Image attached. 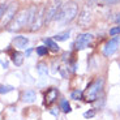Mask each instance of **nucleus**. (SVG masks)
<instances>
[{
  "label": "nucleus",
  "instance_id": "obj_1",
  "mask_svg": "<svg viewBox=\"0 0 120 120\" xmlns=\"http://www.w3.org/2000/svg\"><path fill=\"white\" fill-rule=\"evenodd\" d=\"M35 15H37L35 7H33V8H30V9H25V11L20 12L15 18H13V21L11 22L9 30H11V31H15V30L22 29L24 26H26V25H29V24H33Z\"/></svg>",
  "mask_w": 120,
  "mask_h": 120
},
{
  "label": "nucleus",
  "instance_id": "obj_2",
  "mask_svg": "<svg viewBox=\"0 0 120 120\" xmlns=\"http://www.w3.org/2000/svg\"><path fill=\"white\" fill-rule=\"evenodd\" d=\"M78 12V7L75 3H69L65 4L64 7L60 8V11L57 12V15L55 16V20H56L59 24H68L73 20V18L77 16Z\"/></svg>",
  "mask_w": 120,
  "mask_h": 120
},
{
  "label": "nucleus",
  "instance_id": "obj_3",
  "mask_svg": "<svg viewBox=\"0 0 120 120\" xmlns=\"http://www.w3.org/2000/svg\"><path fill=\"white\" fill-rule=\"evenodd\" d=\"M103 86H105V80L103 78H95L93 82H90L87 85L86 90H85V101L86 102H94L95 99H98L99 94L103 91Z\"/></svg>",
  "mask_w": 120,
  "mask_h": 120
},
{
  "label": "nucleus",
  "instance_id": "obj_4",
  "mask_svg": "<svg viewBox=\"0 0 120 120\" xmlns=\"http://www.w3.org/2000/svg\"><path fill=\"white\" fill-rule=\"evenodd\" d=\"M120 45V37H114L112 39H110L103 47V55L105 56H111L116 52L117 47Z\"/></svg>",
  "mask_w": 120,
  "mask_h": 120
},
{
  "label": "nucleus",
  "instance_id": "obj_5",
  "mask_svg": "<svg viewBox=\"0 0 120 120\" xmlns=\"http://www.w3.org/2000/svg\"><path fill=\"white\" fill-rule=\"evenodd\" d=\"M93 34L90 33H84V34H80L76 39V43H75V48L76 50H84L89 46V43L93 41Z\"/></svg>",
  "mask_w": 120,
  "mask_h": 120
},
{
  "label": "nucleus",
  "instance_id": "obj_6",
  "mask_svg": "<svg viewBox=\"0 0 120 120\" xmlns=\"http://www.w3.org/2000/svg\"><path fill=\"white\" fill-rule=\"evenodd\" d=\"M57 97H59V91H57L56 87H50L45 93V97H43V105L46 107H50L52 106L55 102H56Z\"/></svg>",
  "mask_w": 120,
  "mask_h": 120
},
{
  "label": "nucleus",
  "instance_id": "obj_7",
  "mask_svg": "<svg viewBox=\"0 0 120 120\" xmlns=\"http://www.w3.org/2000/svg\"><path fill=\"white\" fill-rule=\"evenodd\" d=\"M60 8H61L60 0H55L54 4L50 5L47 8V11H46V13H45V22H50L52 18H55V16L57 15V12L60 11Z\"/></svg>",
  "mask_w": 120,
  "mask_h": 120
},
{
  "label": "nucleus",
  "instance_id": "obj_8",
  "mask_svg": "<svg viewBox=\"0 0 120 120\" xmlns=\"http://www.w3.org/2000/svg\"><path fill=\"white\" fill-rule=\"evenodd\" d=\"M16 12H17V5H16V4H11L9 8L5 11V13H4V16H3V22H1V25H3V26H7V25L11 24V22L13 21V18L16 17Z\"/></svg>",
  "mask_w": 120,
  "mask_h": 120
},
{
  "label": "nucleus",
  "instance_id": "obj_9",
  "mask_svg": "<svg viewBox=\"0 0 120 120\" xmlns=\"http://www.w3.org/2000/svg\"><path fill=\"white\" fill-rule=\"evenodd\" d=\"M45 22V8H41V11H39V13H37L35 17H34V21H33V27H31V30L33 31H35V30H38L39 27L42 26V24Z\"/></svg>",
  "mask_w": 120,
  "mask_h": 120
},
{
  "label": "nucleus",
  "instance_id": "obj_10",
  "mask_svg": "<svg viewBox=\"0 0 120 120\" xmlns=\"http://www.w3.org/2000/svg\"><path fill=\"white\" fill-rule=\"evenodd\" d=\"M90 22H91V13H90V11H87V9H84L81 12V15L78 16V24L85 27V26H87Z\"/></svg>",
  "mask_w": 120,
  "mask_h": 120
},
{
  "label": "nucleus",
  "instance_id": "obj_11",
  "mask_svg": "<svg viewBox=\"0 0 120 120\" xmlns=\"http://www.w3.org/2000/svg\"><path fill=\"white\" fill-rule=\"evenodd\" d=\"M8 52L11 54L13 64L17 65V67H21L22 63H24V55H22L20 51H12V50H8Z\"/></svg>",
  "mask_w": 120,
  "mask_h": 120
},
{
  "label": "nucleus",
  "instance_id": "obj_12",
  "mask_svg": "<svg viewBox=\"0 0 120 120\" xmlns=\"http://www.w3.org/2000/svg\"><path fill=\"white\" fill-rule=\"evenodd\" d=\"M27 43H29V39H27L26 37L18 35V37H15V38H13V46L17 47V48H20V50L26 48Z\"/></svg>",
  "mask_w": 120,
  "mask_h": 120
},
{
  "label": "nucleus",
  "instance_id": "obj_13",
  "mask_svg": "<svg viewBox=\"0 0 120 120\" xmlns=\"http://www.w3.org/2000/svg\"><path fill=\"white\" fill-rule=\"evenodd\" d=\"M35 98H37V93L34 90H26V91H24V94H22V99H24V102H26V103H33L34 101H35Z\"/></svg>",
  "mask_w": 120,
  "mask_h": 120
},
{
  "label": "nucleus",
  "instance_id": "obj_14",
  "mask_svg": "<svg viewBox=\"0 0 120 120\" xmlns=\"http://www.w3.org/2000/svg\"><path fill=\"white\" fill-rule=\"evenodd\" d=\"M43 42H45V45H46V47L48 48V50H51V51H54V52H57L59 51V46H57V43L55 42L54 39H43Z\"/></svg>",
  "mask_w": 120,
  "mask_h": 120
},
{
  "label": "nucleus",
  "instance_id": "obj_15",
  "mask_svg": "<svg viewBox=\"0 0 120 120\" xmlns=\"http://www.w3.org/2000/svg\"><path fill=\"white\" fill-rule=\"evenodd\" d=\"M69 35H71V31L67 30V31H63V33L56 34V35L54 37V41H56V42H64V41H67V39L69 38Z\"/></svg>",
  "mask_w": 120,
  "mask_h": 120
},
{
  "label": "nucleus",
  "instance_id": "obj_16",
  "mask_svg": "<svg viewBox=\"0 0 120 120\" xmlns=\"http://www.w3.org/2000/svg\"><path fill=\"white\" fill-rule=\"evenodd\" d=\"M37 71H38V73L41 76H46L48 73V68H47V64L46 63H38L37 64Z\"/></svg>",
  "mask_w": 120,
  "mask_h": 120
},
{
  "label": "nucleus",
  "instance_id": "obj_17",
  "mask_svg": "<svg viewBox=\"0 0 120 120\" xmlns=\"http://www.w3.org/2000/svg\"><path fill=\"white\" fill-rule=\"evenodd\" d=\"M60 108H61V111L65 112V114H68V112L72 111V108H71V105L68 103V101H67V99L61 101V103H60Z\"/></svg>",
  "mask_w": 120,
  "mask_h": 120
},
{
  "label": "nucleus",
  "instance_id": "obj_18",
  "mask_svg": "<svg viewBox=\"0 0 120 120\" xmlns=\"http://www.w3.org/2000/svg\"><path fill=\"white\" fill-rule=\"evenodd\" d=\"M71 98L75 99V101L82 99V98H84V93H82L81 90H73L72 93H71Z\"/></svg>",
  "mask_w": 120,
  "mask_h": 120
},
{
  "label": "nucleus",
  "instance_id": "obj_19",
  "mask_svg": "<svg viewBox=\"0 0 120 120\" xmlns=\"http://www.w3.org/2000/svg\"><path fill=\"white\" fill-rule=\"evenodd\" d=\"M13 89H15V87L11 86V85H1L0 84V94H7V93H9V91H12Z\"/></svg>",
  "mask_w": 120,
  "mask_h": 120
},
{
  "label": "nucleus",
  "instance_id": "obj_20",
  "mask_svg": "<svg viewBox=\"0 0 120 120\" xmlns=\"http://www.w3.org/2000/svg\"><path fill=\"white\" fill-rule=\"evenodd\" d=\"M37 54L39 56H45V55L48 54V48L46 46H39V47H37Z\"/></svg>",
  "mask_w": 120,
  "mask_h": 120
},
{
  "label": "nucleus",
  "instance_id": "obj_21",
  "mask_svg": "<svg viewBox=\"0 0 120 120\" xmlns=\"http://www.w3.org/2000/svg\"><path fill=\"white\" fill-rule=\"evenodd\" d=\"M120 0H98L99 5H111V4H116Z\"/></svg>",
  "mask_w": 120,
  "mask_h": 120
},
{
  "label": "nucleus",
  "instance_id": "obj_22",
  "mask_svg": "<svg viewBox=\"0 0 120 120\" xmlns=\"http://www.w3.org/2000/svg\"><path fill=\"white\" fill-rule=\"evenodd\" d=\"M110 35H120V26H115L110 29Z\"/></svg>",
  "mask_w": 120,
  "mask_h": 120
},
{
  "label": "nucleus",
  "instance_id": "obj_23",
  "mask_svg": "<svg viewBox=\"0 0 120 120\" xmlns=\"http://www.w3.org/2000/svg\"><path fill=\"white\" fill-rule=\"evenodd\" d=\"M94 115H95V111H94V110H90V111H86V112L84 114V117L89 119V117H93Z\"/></svg>",
  "mask_w": 120,
  "mask_h": 120
},
{
  "label": "nucleus",
  "instance_id": "obj_24",
  "mask_svg": "<svg viewBox=\"0 0 120 120\" xmlns=\"http://www.w3.org/2000/svg\"><path fill=\"white\" fill-rule=\"evenodd\" d=\"M5 11H7V7L4 5V4H0V18H1V17L4 16Z\"/></svg>",
  "mask_w": 120,
  "mask_h": 120
},
{
  "label": "nucleus",
  "instance_id": "obj_25",
  "mask_svg": "<svg viewBox=\"0 0 120 120\" xmlns=\"http://www.w3.org/2000/svg\"><path fill=\"white\" fill-rule=\"evenodd\" d=\"M0 64H1V65L4 67V68H8V61H4V60H0Z\"/></svg>",
  "mask_w": 120,
  "mask_h": 120
},
{
  "label": "nucleus",
  "instance_id": "obj_26",
  "mask_svg": "<svg viewBox=\"0 0 120 120\" xmlns=\"http://www.w3.org/2000/svg\"><path fill=\"white\" fill-rule=\"evenodd\" d=\"M115 22H116L117 25H120V15H116V17H115Z\"/></svg>",
  "mask_w": 120,
  "mask_h": 120
}]
</instances>
